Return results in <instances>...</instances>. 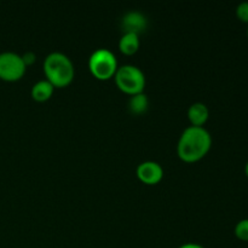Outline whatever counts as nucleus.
<instances>
[{"label":"nucleus","mask_w":248,"mask_h":248,"mask_svg":"<svg viewBox=\"0 0 248 248\" xmlns=\"http://www.w3.org/2000/svg\"><path fill=\"white\" fill-rule=\"evenodd\" d=\"M89 68L94 78L99 80H107L115 75L118 70V61L110 50L98 48L90 56Z\"/></svg>","instance_id":"4"},{"label":"nucleus","mask_w":248,"mask_h":248,"mask_svg":"<svg viewBox=\"0 0 248 248\" xmlns=\"http://www.w3.org/2000/svg\"><path fill=\"white\" fill-rule=\"evenodd\" d=\"M35 58H36L35 55H34V52H31V51H28V52H26L23 56H22V60H23L26 67L33 64V63L35 62Z\"/></svg>","instance_id":"14"},{"label":"nucleus","mask_w":248,"mask_h":248,"mask_svg":"<svg viewBox=\"0 0 248 248\" xmlns=\"http://www.w3.org/2000/svg\"><path fill=\"white\" fill-rule=\"evenodd\" d=\"M140 35L133 33H124L119 41V48L125 55H133L140 48Z\"/></svg>","instance_id":"10"},{"label":"nucleus","mask_w":248,"mask_h":248,"mask_svg":"<svg viewBox=\"0 0 248 248\" xmlns=\"http://www.w3.org/2000/svg\"><path fill=\"white\" fill-rule=\"evenodd\" d=\"M247 36H248V28H247Z\"/></svg>","instance_id":"17"},{"label":"nucleus","mask_w":248,"mask_h":248,"mask_svg":"<svg viewBox=\"0 0 248 248\" xmlns=\"http://www.w3.org/2000/svg\"><path fill=\"white\" fill-rule=\"evenodd\" d=\"M208 116H210V110L206 104L196 102L189 107L188 118L193 126H202L207 121Z\"/></svg>","instance_id":"8"},{"label":"nucleus","mask_w":248,"mask_h":248,"mask_svg":"<svg viewBox=\"0 0 248 248\" xmlns=\"http://www.w3.org/2000/svg\"><path fill=\"white\" fill-rule=\"evenodd\" d=\"M178 248H205V247L201 246V245H199V244H195V242H188V244L182 245V246Z\"/></svg>","instance_id":"15"},{"label":"nucleus","mask_w":248,"mask_h":248,"mask_svg":"<svg viewBox=\"0 0 248 248\" xmlns=\"http://www.w3.org/2000/svg\"><path fill=\"white\" fill-rule=\"evenodd\" d=\"M22 56L12 51H5L0 53V79L5 81H16L26 73Z\"/></svg>","instance_id":"5"},{"label":"nucleus","mask_w":248,"mask_h":248,"mask_svg":"<svg viewBox=\"0 0 248 248\" xmlns=\"http://www.w3.org/2000/svg\"><path fill=\"white\" fill-rule=\"evenodd\" d=\"M55 86L47 79L35 82L31 87V97L38 102L47 101L53 93Z\"/></svg>","instance_id":"9"},{"label":"nucleus","mask_w":248,"mask_h":248,"mask_svg":"<svg viewBox=\"0 0 248 248\" xmlns=\"http://www.w3.org/2000/svg\"><path fill=\"white\" fill-rule=\"evenodd\" d=\"M148 107H149V99H148L147 94L140 92V93L132 94L128 101V109L132 114L140 115L147 111Z\"/></svg>","instance_id":"11"},{"label":"nucleus","mask_w":248,"mask_h":248,"mask_svg":"<svg viewBox=\"0 0 248 248\" xmlns=\"http://www.w3.org/2000/svg\"><path fill=\"white\" fill-rule=\"evenodd\" d=\"M137 176L143 183L156 184L161 181L164 176V170L161 165L155 161H144L138 165Z\"/></svg>","instance_id":"6"},{"label":"nucleus","mask_w":248,"mask_h":248,"mask_svg":"<svg viewBox=\"0 0 248 248\" xmlns=\"http://www.w3.org/2000/svg\"><path fill=\"white\" fill-rule=\"evenodd\" d=\"M236 16L241 22L248 23V1L240 2L236 7Z\"/></svg>","instance_id":"13"},{"label":"nucleus","mask_w":248,"mask_h":248,"mask_svg":"<svg viewBox=\"0 0 248 248\" xmlns=\"http://www.w3.org/2000/svg\"><path fill=\"white\" fill-rule=\"evenodd\" d=\"M245 172H246V176L248 177V161H247L246 166H245Z\"/></svg>","instance_id":"16"},{"label":"nucleus","mask_w":248,"mask_h":248,"mask_svg":"<svg viewBox=\"0 0 248 248\" xmlns=\"http://www.w3.org/2000/svg\"><path fill=\"white\" fill-rule=\"evenodd\" d=\"M147 17L140 11H130L124 15L121 19V27L124 33H133L140 35L147 28Z\"/></svg>","instance_id":"7"},{"label":"nucleus","mask_w":248,"mask_h":248,"mask_svg":"<svg viewBox=\"0 0 248 248\" xmlns=\"http://www.w3.org/2000/svg\"><path fill=\"white\" fill-rule=\"evenodd\" d=\"M115 82L121 91L128 94H136L143 92L145 86V75L142 69L133 64H125L118 67L115 75Z\"/></svg>","instance_id":"3"},{"label":"nucleus","mask_w":248,"mask_h":248,"mask_svg":"<svg viewBox=\"0 0 248 248\" xmlns=\"http://www.w3.org/2000/svg\"><path fill=\"white\" fill-rule=\"evenodd\" d=\"M235 235L241 241H248V219H242L235 225Z\"/></svg>","instance_id":"12"},{"label":"nucleus","mask_w":248,"mask_h":248,"mask_svg":"<svg viewBox=\"0 0 248 248\" xmlns=\"http://www.w3.org/2000/svg\"><path fill=\"white\" fill-rule=\"evenodd\" d=\"M212 145L210 132L202 126H189L181 135L177 144V153L182 160L194 162L202 159Z\"/></svg>","instance_id":"1"},{"label":"nucleus","mask_w":248,"mask_h":248,"mask_svg":"<svg viewBox=\"0 0 248 248\" xmlns=\"http://www.w3.org/2000/svg\"><path fill=\"white\" fill-rule=\"evenodd\" d=\"M44 73L55 87L67 86L74 79L72 60L62 52H51L44 61Z\"/></svg>","instance_id":"2"}]
</instances>
